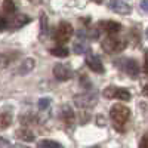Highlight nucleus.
<instances>
[{"label":"nucleus","instance_id":"1","mask_svg":"<svg viewBox=\"0 0 148 148\" xmlns=\"http://www.w3.org/2000/svg\"><path fill=\"white\" fill-rule=\"evenodd\" d=\"M110 117L114 121V127L119 129L120 132H123L127 119L130 117V110L123 104H116L110 110Z\"/></svg>","mask_w":148,"mask_h":148},{"label":"nucleus","instance_id":"2","mask_svg":"<svg viewBox=\"0 0 148 148\" xmlns=\"http://www.w3.org/2000/svg\"><path fill=\"white\" fill-rule=\"evenodd\" d=\"M102 49L108 53H114V52H121L123 49L126 47V40L121 39V37H116V36H108L102 40L101 43Z\"/></svg>","mask_w":148,"mask_h":148},{"label":"nucleus","instance_id":"3","mask_svg":"<svg viewBox=\"0 0 148 148\" xmlns=\"http://www.w3.org/2000/svg\"><path fill=\"white\" fill-rule=\"evenodd\" d=\"M74 33V28L71 24L62 21V22H59V25L56 27L55 30V34H53V39L58 42V43H65L71 39V36Z\"/></svg>","mask_w":148,"mask_h":148},{"label":"nucleus","instance_id":"4","mask_svg":"<svg viewBox=\"0 0 148 148\" xmlns=\"http://www.w3.org/2000/svg\"><path fill=\"white\" fill-rule=\"evenodd\" d=\"M104 96L108 99H121V101H130V92L123 88H116V86H108L104 90Z\"/></svg>","mask_w":148,"mask_h":148},{"label":"nucleus","instance_id":"5","mask_svg":"<svg viewBox=\"0 0 148 148\" xmlns=\"http://www.w3.org/2000/svg\"><path fill=\"white\" fill-rule=\"evenodd\" d=\"M98 102V98H96V93L93 92H86V93H82V95H76L74 96V104L80 108H92L95 104Z\"/></svg>","mask_w":148,"mask_h":148},{"label":"nucleus","instance_id":"6","mask_svg":"<svg viewBox=\"0 0 148 148\" xmlns=\"http://www.w3.org/2000/svg\"><path fill=\"white\" fill-rule=\"evenodd\" d=\"M53 76L59 82H65V80H70L73 77V70L65 64H56L53 67Z\"/></svg>","mask_w":148,"mask_h":148},{"label":"nucleus","instance_id":"7","mask_svg":"<svg viewBox=\"0 0 148 148\" xmlns=\"http://www.w3.org/2000/svg\"><path fill=\"white\" fill-rule=\"evenodd\" d=\"M110 9L116 12L119 15H129L132 12V6L123 0H111L110 2Z\"/></svg>","mask_w":148,"mask_h":148},{"label":"nucleus","instance_id":"8","mask_svg":"<svg viewBox=\"0 0 148 148\" xmlns=\"http://www.w3.org/2000/svg\"><path fill=\"white\" fill-rule=\"evenodd\" d=\"M86 64H88V67H89L92 71H95V73H98V74H102V73H104V65H102V62H101L99 56H96V55L88 56V59H86Z\"/></svg>","mask_w":148,"mask_h":148},{"label":"nucleus","instance_id":"9","mask_svg":"<svg viewBox=\"0 0 148 148\" xmlns=\"http://www.w3.org/2000/svg\"><path fill=\"white\" fill-rule=\"evenodd\" d=\"M125 71L129 77L132 79H136L138 77V74H139V65L138 62L135 59H126V62H125Z\"/></svg>","mask_w":148,"mask_h":148},{"label":"nucleus","instance_id":"10","mask_svg":"<svg viewBox=\"0 0 148 148\" xmlns=\"http://www.w3.org/2000/svg\"><path fill=\"white\" fill-rule=\"evenodd\" d=\"M99 25L108 33V34H116L121 30V24L120 22H116V21H105V22H99Z\"/></svg>","mask_w":148,"mask_h":148},{"label":"nucleus","instance_id":"11","mask_svg":"<svg viewBox=\"0 0 148 148\" xmlns=\"http://www.w3.org/2000/svg\"><path fill=\"white\" fill-rule=\"evenodd\" d=\"M61 119H62L65 125H73L74 120H76V116H74V111L68 105H64L62 110H61Z\"/></svg>","mask_w":148,"mask_h":148},{"label":"nucleus","instance_id":"12","mask_svg":"<svg viewBox=\"0 0 148 148\" xmlns=\"http://www.w3.org/2000/svg\"><path fill=\"white\" fill-rule=\"evenodd\" d=\"M36 67V61L33 58H27L25 61H22L19 68H18V73L21 74V76H25V74H28L30 71H33V68Z\"/></svg>","mask_w":148,"mask_h":148},{"label":"nucleus","instance_id":"13","mask_svg":"<svg viewBox=\"0 0 148 148\" xmlns=\"http://www.w3.org/2000/svg\"><path fill=\"white\" fill-rule=\"evenodd\" d=\"M10 125H12V114L10 113L0 114V129H8Z\"/></svg>","mask_w":148,"mask_h":148},{"label":"nucleus","instance_id":"14","mask_svg":"<svg viewBox=\"0 0 148 148\" xmlns=\"http://www.w3.org/2000/svg\"><path fill=\"white\" fill-rule=\"evenodd\" d=\"M30 22V18L27 16V15H24V14H19V15H16L15 16V19H14V28H19V27H22V25H25V24H28Z\"/></svg>","mask_w":148,"mask_h":148},{"label":"nucleus","instance_id":"15","mask_svg":"<svg viewBox=\"0 0 148 148\" xmlns=\"http://www.w3.org/2000/svg\"><path fill=\"white\" fill-rule=\"evenodd\" d=\"M16 136H18L19 139H22V141H27V142L34 141V135H33V132H30L28 129H19V130L16 132Z\"/></svg>","mask_w":148,"mask_h":148},{"label":"nucleus","instance_id":"16","mask_svg":"<svg viewBox=\"0 0 148 148\" xmlns=\"http://www.w3.org/2000/svg\"><path fill=\"white\" fill-rule=\"evenodd\" d=\"M51 53L53 56H58V58H65V56H68V49L64 46H56V47L51 49Z\"/></svg>","mask_w":148,"mask_h":148},{"label":"nucleus","instance_id":"17","mask_svg":"<svg viewBox=\"0 0 148 148\" xmlns=\"http://www.w3.org/2000/svg\"><path fill=\"white\" fill-rule=\"evenodd\" d=\"M37 148H64L59 142L56 141H51V139H45V141H40Z\"/></svg>","mask_w":148,"mask_h":148},{"label":"nucleus","instance_id":"18","mask_svg":"<svg viewBox=\"0 0 148 148\" xmlns=\"http://www.w3.org/2000/svg\"><path fill=\"white\" fill-rule=\"evenodd\" d=\"M3 10L6 12V14H15V10H16V6L14 3V0H5L3 2Z\"/></svg>","mask_w":148,"mask_h":148},{"label":"nucleus","instance_id":"19","mask_svg":"<svg viewBox=\"0 0 148 148\" xmlns=\"http://www.w3.org/2000/svg\"><path fill=\"white\" fill-rule=\"evenodd\" d=\"M86 51H88V46L84 43H76L74 45V52L76 53H84Z\"/></svg>","mask_w":148,"mask_h":148},{"label":"nucleus","instance_id":"20","mask_svg":"<svg viewBox=\"0 0 148 148\" xmlns=\"http://www.w3.org/2000/svg\"><path fill=\"white\" fill-rule=\"evenodd\" d=\"M49 104H51V99L49 98H42V99L39 101V110H47V107H49Z\"/></svg>","mask_w":148,"mask_h":148},{"label":"nucleus","instance_id":"21","mask_svg":"<svg viewBox=\"0 0 148 148\" xmlns=\"http://www.w3.org/2000/svg\"><path fill=\"white\" fill-rule=\"evenodd\" d=\"M8 27H9V21H8L5 16L0 15V31H5Z\"/></svg>","mask_w":148,"mask_h":148},{"label":"nucleus","instance_id":"22","mask_svg":"<svg viewBox=\"0 0 148 148\" xmlns=\"http://www.w3.org/2000/svg\"><path fill=\"white\" fill-rule=\"evenodd\" d=\"M139 148H148V132L144 133V136L139 142Z\"/></svg>","mask_w":148,"mask_h":148},{"label":"nucleus","instance_id":"23","mask_svg":"<svg viewBox=\"0 0 148 148\" xmlns=\"http://www.w3.org/2000/svg\"><path fill=\"white\" fill-rule=\"evenodd\" d=\"M8 62H9L8 58H6L5 55H0V67H6V65H8Z\"/></svg>","mask_w":148,"mask_h":148},{"label":"nucleus","instance_id":"24","mask_svg":"<svg viewBox=\"0 0 148 148\" xmlns=\"http://www.w3.org/2000/svg\"><path fill=\"white\" fill-rule=\"evenodd\" d=\"M0 148H10V144H9L6 139L0 138Z\"/></svg>","mask_w":148,"mask_h":148},{"label":"nucleus","instance_id":"25","mask_svg":"<svg viewBox=\"0 0 148 148\" xmlns=\"http://www.w3.org/2000/svg\"><path fill=\"white\" fill-rule=\"evenodd\" d=\"M145 62H144V71L148 74V51H145Z\"/></svg>","mask_w":148,"mask_h":148},{"label":"nucleus","instance_id":"26","mask_svg":"<svg viewBox=\"0 0 148 148\" xmlns=\"http://www.w3.org/2000/svg\"><path fill=\"white\" fill-rule=\"evenodd\" d=\"M141 8H142V10L148 12V0H142V2H141Z\"/></svg>","mask_w":148,"mask_h":148},{"label":"nucleus","instance_id":"27","mask_svg":"<svg viewBox=\"0 0 148 148\" xmlns=\"http://www.w3.org/2000/svg\"><path fill=\"white\" fill-rule=\"evenodd\" d=\"M98 125H99V126H105V120L102 121V117L101 116H98Z\"/></svg>","mask_w":148,"mask_h":148},{"label":"nucleus","instance_id":"28","mask_svg":"<svg viewBox=\"0 0 148 148\" xmlns=\"http://www.w3.org/2000/svg\"><path fill=\"white\" fill-rule=\"evenodd\" d=\"M144 95H145V96H148V83L145 84V88H144Z\"/></svg>","mask_w":148,"mask_h":148},{"label":"nucleus","instance_id":"29","mask_svg":"<svg viewBox=\"0 0 148 148\" xmlns=\"http://www.w3.org/2000/svg\"><path fill=\"white\" fill-rule=\"evenodd\" d=\"M31 3H34V5H40L42 3V0H30Z\"/></svg>","mask_w":148,"mask_h":148},{"label":"nucleus","instance_id":"30","mask_svg":"<svg viewBox=\"0 0 148 148\" xmlns=\"http://www.w3.org/2000/svg\"><path fill=\"white\" fill-rule=\"evenodd\" d=\"M93 2H95V3H102L104 0H93Z\"/></svg>","mask_w":148,"mask_h":148},{"label":"nucleus","instance_id":"31","mask_svg":"<svg viewBox=\"0 0 148 148\" xmlns=\"http://www.w3.org/2000/svg\"><path fill=\"white\" fill-rule=\"evenodd\" d=\"M89 148H101L99 145H92V147H89Z\"/></svg>","mask_w":148,"mask_h":148},{"label":"nucleus","instance_id":"32","mask_svg":"<svg viewBox=\"0 0 148 148\" xmlns=\"http://www.w3.org/2000/svg\"><path fill=\"white\" fill-rule=\"evenodd\" d=\"M16 148H28V147H16Z\"/></svg>","mask_w":148,"mask_h":148},{"label":"nucleus","instance_id":"33","mask_svg":"<svg viewBox=\"0 0 148 148\" xmlns=\"http://www.w3.org/2000/svg\"><path fill=\"white\" fill-rule=\"evenodd\" d=\"M147 37H148V28H147Z\"/></svg>","mask_w":148,"mask_h":148}]
</instances>
